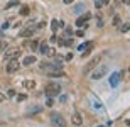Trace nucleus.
Instances as JSON below:
<instances>
[{
  "instance_id": "nucleus-31",
  "label": "nucleus",
  "mask_w": 130,
  "mask_h": 127,
  "mask_svg": "<svg viewBox=\"0 0 130 127\" xmlns=\"http://www.w3.org/2000/svg\"><path fill=\"white\" fill-rule=\"evenodd\" d=\"M5 48V43H0V49H4Z\"/></svg>"
},
{
  "instance_id": "nucleus-18",
  "label": "nucleus",
  "mask_w": 130,
  "mask_h": 127,
  "mask_svg": "<svg viewBox=\"0 0 130 127\" xmlns=\"http://www.w3.org/2000/svg\"><path fill=\"white\" fill-rule=\"evenodd\" d=\"M29 48L32 49V51H36V49L39 48V41H36V39H34V41H30V43H29Z\"/></svg>"
},
{
  "instance_id": "nucleus-22",
  "label": "nucleus",
  "mask_w": 130,
  "mask_h": 127,
  "mask_svg": "<svg viewBox=\"0 0 130 127\" xmlns=\"http://www.w3.org/2000/svg\"><path fill=\"white\" fill-rule=\"evenodd\" d=\"M46 56H56V49H54V48H49L47 53H46Z\"/></svg>"
},
{
  "instance_id": "nucleus-23",
  "label": "nucleus",
  "mask_w": 130,
  "mask_h": 127,
  "mask_svg": "<svg viewBox=\"0 0 130 127\" xmlns=\"http://www.w3.org/2000/svg\"><path fill=\"white\" fill-rule=\"evenodd\" d=\"M64 34L66 36H73V29L71 27H66V29H64Z\"/></svg>"
},
{
  "instance_id": "nucleus-13",
  "label": "nucleus",
  "mask_w": 130,
  "mask_h": 127,
  "mask_svg": "<svg viewBox=\"0 0 130 127\" xmlns=\"http://www.w3.org/2000/svg\"><path fill=\"white\" fill-rule=\"evenodd\" d=\"M39 53H41V54H44V56H46V53H47V49H49V46H47V44H46V43H39Z\"/></svg>"
},
{
  "instance_id": "nucleus-26",
  "label": "nucleus",
  "mask_w": 130,
  "mask_h": 127,
  "mask_svg": "<svg viewBox=\"0 0 130 127\" xmlns=\"http://www.w3.org/2000/svg\"><path fill=\"white\" fill-rule=\"evenodd\" d=\"M9 97H10V98L15 97V92H14V90H9Z\"/></svg>"
},
{
  "instance_id": "nucleus-24",
  "label": "nucleus",
  "mask_w": 130,
  "mask_h": 127,
  "mask_svg": "<svg viewBox=\"0 0 130 127\" xmlns=\"http://www.w3.org/2000/svg\"><path fill=\"white\" fill-rule=\"evenodd\" d=\"M113 25H120V17H113Z\"/></svg>"
},
{
  "instance_id": "nucleus-29",
  "label": "nucleus",
  "mask_w": 130,
  "mask_h": 127,
  "mask_svg": "<svg viewBox=\"0 0 130 127\" xmlns=\"http://www.w3.org/2000/svg\"><path fill=\"white\" fill-rule=\"evenodd\" d=\"M74 0H63V4H66V5H69V4H73Z\"/></svg>"
},
{
  "instance_id": "nucleus-21",
  "label": "nucleus",
  "mask_w": 130,
  "mask_h": 127,
  "mask_svg": "<svg viewBox=\"0 0 130 127\" xmlns=\"http://www.w3.org/2000/svg\"><path fill=\"white\" fill-rule=\"evenodd\" d=\"M130 29V24H120V32H127Z\"/></svg>"
},
{
  "instance_id": "nucleus-9",
  "label": "nucleus",
  "mask_w": 130,
  "mask_h": 127,
  "mask_svg": "<svg viewBox=\"0 0 130 127\" xmlns=\"http://www.w3.org/2000/svg\"><path fill=\"white\" fill-rule=\"evenodd\" d=\"M47 76L49 78H63V76H66V73L63 69H51V71H47Z\"/></svg>"
},
{
  "instance_id": "nucleus-6",
  "label": "nucleus",
  "mask_w": 130,
  "mask_h": 127,
  "mask_svg": "<svg viewBox=\"0 0 130 127\" xmlns=\"http://www.w3.org/2000/svg\"><path fill=\"white\" fill-rule=\"evenodd\" d=\"M91 19V14L90 12H86L85 15H81V17H78L76 19V25L78 27H88V20Z\"/></svg>"
},
{
  "instance_id": "nucleus-14",
  "label": "nucleus",
  "mask_w": 130,
  "mask_h": 127,
  "mask_svg": "<svg viewBox=\"0 0 130 127\" xmlns=\"http://www.w3.org/2000/svg\"><path fill=\"white\" fill-rule=\"evenodd\" d=\"M29 12H30L29 5H22V7H20V10H19V14L22 15V17H25V15H29Z\"/></svg>"
},
{
  "instance_id": "nucleus-4",
  "label": "nucleus",
  "mask_w": 130,
  "mask_h": 127,
  "mask_svg": "<svg viewBox=\"0 0 130 127\" xmlns=\"http://www.w3.org/2000/svg\"><path fill=\"white\" fill-rule=\"evenodd\" d=\"M19 68H20V63L17 61V59H9V61H7V66H5V71H7L9 75H12Z\"/></svg>"
},
{
  "instance_id": "nucleus-25",
  "label": "nucleus",
  "mask_w": 130,
  "mask_h": 127,
  "mask_svg": "<svg viewBox=\"0 0 130 127\" xmlns=\"http://www.w3.org/2000/svg\"><path fill=\"white\" fill-rule=\"evenodd\" d=\"M64 59H66V61H71V59H73V54H69V53H68L66 56H64Z\"/></svg>"
},
{
  "instance_id": "nucleus-16",
  "label": "nucleus",
  "mask_w": 130,
  "mask_h": 127,
  "mask_svg": "<svg viewBox=\"0 0 130 127\" xmlns=\"http://www.w3.org/2000/svg\"><path fill=\"white\" fill-rule=\"evenodd\" d=\"M24 87L27 88V90H32V88H36V81H32V80H27L24 83Z\"/></svg>"
},
{
  "instance_id": "nucleus-28",
  "label": "nucleus",
  "mask_w": 130,
  "mask_h": 127,
  "mask_svg": "<svg viewBox=\"0 0 130 127\" xmlns=\"http://www.w3.org/2000/svg\"><path fill=\"white\" fill-rule=\"evenodd\" d=\"M39 110H41V108H39V107H34V108H32V110H30L29 114H36V112H39Z\"/></svg>"
},
{
  "instance_id": "nucleus-5",
  "label": "nucleus",
  "mask_w": 130,
  "mask_h": 127,
  "mask_svg": "<svg viewBox=\"0 0 130 127\" xmlns=\"http://www.w3.org/2000/svg\"><path fill=\"white\" fill-rule=\"evenodd\" d=\"M100 59H101V56H95L93 59H90L86 63V68H85V73H90V71H93V69L96 68L98 64H100Z\"/></svg>"
},
{
  "instance_id": "nucleus-27",
  "label": "nucleus",
  "mask_w": 130,
  "mask_h": 127,
  "mask_svg": "<svg viewBox=\"0 0 130 127\" xmlns=\"http://www.w3.org/2000/svg\"><path fill=\"white\" fill-rule=\"evenodd\" d=\"M25 98H27L25 95H19V97H17V100H19V102H22V100H25Z\"/></svg>"
},
{
  "instance_id": "nucleus-17",
  "label": "nucleus",
  "mask_w": 130,
  "mask_h": 127,
  "mask_svg": "<svg viewBox=\"0 0 130 127\" xmlns=\"http://www.w3.org/2000/svg\"><path fill=\"white\" fill-rule=\"evenodd\" d=\"M59 44H61V46H73V39H71V37H68V39H61V41H59Z\"/></svg>"
},
{
  "instance_id": "nucleus-30",
  "label": "nucleus",
  "mask_w": 130,
  "mask_h": 127,
  "mask_svg": "<svg viewBox=\"0 0 130 127\" xmlns=\"http://www.w3.org/2000/svg\"><path fill=\"white\" fill-rule=\"evenodd\" d=\"M122 2H123L125 5H130V0H122Z\"/></svg>"
},
{
  "instance_id": "nucleus-11",
  "label": "nucleus",
  "mask_w": 130,
  "mask_h": 127,
  "mask_svg": "<svg viewBox=\"0 0 130 127\" xmlns=\"http://www.w3.org/2000/svg\"><path fill=\"white\" fill-rule=\"evenodd\" d=\"M34 63H36V56H32V54H30V56H25L24 61H22L24 66H30V64H34Z\"/></svg>"
},
{
  "instance_id": "nucleus-7",
  "label": "nucleus",
  "mask_w": 130,
  "mask_h": 127,
  "mask_svg": "<svg viewBox=\"0 0 130 127\" xmlns=\"http://www.w3.org/2000/svg\"><path fill=\"white\" fill-rule=\"evenodd\" d=\"M36 32V25L30 24V25H25L24 29L20 31V37H30V36Z\"/></svg>"
},
{
  "instance_id": "nucleus-12",
  "label": "nucleus",
  "mask_w": 130,
  "mask_h": 127,
  "mask_svg": "<svg viewBox=\"0 0 130 127\" xmlns=\"http://www.w3.org/2000/svg\"><path fill=\"white\" fill-rule=\"evenodd\" d=\"M118 80H120V73L111 75V78H110V85H111V87H117V85H118Z\"/></svg>"
},
{
  "instance_id": "nucleus-3",
  "label": "nucleus",
  "mask_w": 130,
  "mask_h": 127,
  "mask_svg": "<svg viewBox=\"0 0 130 127\" xmlns=\"http://www.w3.org/2000/svg\"><path fill=\"white\" fill-rule=\"evenodd\" d=\"M106 73H108V68L106 66H98V68H95L91 71V78L93 80H101Z\"/></svg>"
},
{
  "instance_id": "nucleus-20",
  "label": "nucleus",
  "mask_w": 130,
  "mask_h": 127,
  "mask_svg": "<svg viewBox=\"0 0 130 127\" xmlns=\"http://www.w3.org/2000/svg\"><path fill=\"white\" fill-rule=\"evenodd\" d=\"M15 5H19V0H10L9 4L5 5V9H10V7H15Z\"/></svg>"
},
{
  "instance_id": "nucleus-10",
  "label": "nucleus",
  "mask_w": 130,
  "mask_h": 127,
  "mask_svg": "<svg viewBox=\"0 0 130 127\" xmlns=\"http://www.w3.org/2000/svg\"><path fill=\"white\" fill-rule=\"evenodd\" d=\"M71 122H73V125H81L83 124V117H81V114H78V112H74L71 115Z\"/></svg>"
},
{
  "instance_id": "nucleus-15",
  "label": "nucleus",
  "mask_w": 130,
  "mask_h": 127,
  "mask_svg": "<svg viewBox=\"0 0 130 127\" xmlns=\"http://www.w3.org/2000/svg\"><path fill=\"white\" fill-rule=\"evenodd\" d=\"M59 25H63V22H59V20H56V19H54L53 22H51V29H53L54 32H56V31L59 29Z\"/></svg>"
},
{
  "instance_id": "nucleus-2",
  "label": "nucleus",
  "mask_w": 130,
  "mask_h": 127,
  "mask_svg": "<svg viewBox=\"0 0 130 127\" xmlns=\"http://www.w3.org/2000/svg\"><path fill=\"white\" fill-rule=\"evenodd\" d=\"M51 122H53L54 127H66V120H64V117L61 115V114H58V112L51 114Z\"/></svg>"
},
{
  "instance_id": "nucleus-1",
  "label": "nucleus",
  "mask_w": 130,
  "mask_h": 127,
  "mask_svg": "<svg viewBox=\"0 0 130 127\" xmlns=\"http://www.w3.org/2000/svg\"><path fill=\"white\" fill-rule=\"evenodd\" d=\"M44 93L47 95V97H56V95H59L61 93V85L56 83V81H51V83L46 85V88H44Z\"/></svg>"
},
{
  "instance_id": "nucleus-19",
  "label": "nucleus",
  "mask_w": 130,
  "mask_h": 127,
  "mask_svg": "<svg viewBox=\"0 0 130 127\" xmlns=\"http://www.w3.org/2000/svg\"><path fill=\"white\" fill-rule=\"evenodd\" d=\"M88 48H93V43H85V44H81V46H79V51H85V49H88Z\"/></svg>"
},
{
  "instance_id": "nucleus-8",
  "label": "nucleus",
  "mask_w": 130,
  "mask_h": 127,
  "mask_svg": "<svg viewBox=\"0 0 130 127\" xmlns=\"http://www.w3.org/2000/svg\"><path fill=\"white\" fill-rule=\"evenodd\" d=\"M19 54H20V49L14 48V49H9V51L4 54V58L7 59V61H9V59H17V58H19Z\"/></svg>"
}]
</instances>
